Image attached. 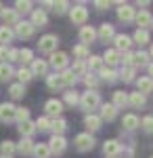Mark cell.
<instances>
[{
	"label": "cell",
	"instance_id": "6da1fadb",
	"mask_svg": "<svg viewBox=\"0 0 153 158\" xmlns=\"http://www.w3.org/2000/svg\"><path fill=\"white\" fill-rule=\"evenodd\" d=\"M80 108L86 110L88 114H92V110L101 108V95L96 91H86L82 97H80Z\"/></svg>",
	"mask_w": 153,
	"mask_h": 158
},
{
	"label": "cell",
	"instance_id": "7a4b0ae2",
	"mask_svg": "<svg viewBox=\"0 0 153 158\" xmlns=\"http://www.w3.org/2000/svg\"><path fill=\"white\" fill-rule=\"evenodd\" d=\"M57 47H59V38L55 36V34H44V36L38 40V49H40V53L53 55V53H57Z\"/></svg>",
	"mask_w": 153,
	"mask_h": 158
},
{
	"label": "cell",
	"instance_id": "3957f363",
	"mask_svg": "<svg viewBox=\"0 0 153 158\" xmlns=\"http://www.w3.org/2000/svg\"><path fill=\"white\" fill-rule=\"evenodd\" d=\"M69 19L71 23L76 25H86V21H88V9L84 6V4H76V6H71L69 9Z\"/></svg>",
	"mask_w": 153,
	"mask_h": 158
},
{
	"label": "cell",
	"instance_id": "277c9868",
	"mask_svg": "<svg viewBox=\"0 0 153 158\" xmlns=\"http://www.w3.org/2000/svg\"><path fill=\"white\" fill-rule=\"evenodd\" d=\"M48 65H53V68L57 70V74L63 72V70H67V68H69V55H67V53H63V51H57V53H53V55H50Z\"/></svg>",
	"mask_w": 153,
	"mask_h": 158
},
{
	"label": "cell",
	"instance_id": "5b68a950",
	"mask_svg": "<svg viewBox=\"0 0 153 158\" xmlns=\"http://www.w3.org/2000/svg\"><path fill=\"white\" fill-rule=\"evenodd\" d=\"M94 137L90 133H80L76 135V139H73V146H76V150H80V152H88V150H92L94 148Z\"/></svg>",
	"mask_w": 153,
	"mask_h": 158
},
{
	"label": "cell",
	"instance_id": "8992f818",
	"mask_svg": "<svg viewBox=\"0 0 153 158\" xmlns=\"http://www.w3.org/2000/svg\"><path fill=\"white\" fill-rule=\"evenodd\" d=\"M118 19L120 21H124V23H130V21H134L136 19V9L134 6H130L126 2H118Z\"/></svg>",
	"mask_w": 153,
	"mask_h": 158
},
{
	"label": "cell",
	"instance_id": "52a82bcc",
	"mask_svg": "<svg viewBox=\"0 0 153 158\" xmlns=\"http://www.w3.org/2000/svg\"><path fill=\"white\" fill-rule=\"evenodd\" d=\"M36 34V27H34V23L32 21H19V23L15 25V36H19V38H32Z\"/></svg>",
	"mask_w": 153,
	"mask_h": 158
},
{
	"label": "cell",
	"instance_id": "ba28073f",
	"mask_svg": "<svg viewBox=\"0 0 153 158\" xmlns=\"http://www.w3.org/2000/svg\"><path fill=\"white\" fill-rule=\"evenodd\" d=\"M48 148H50V154H63L67 148V139L63 135H53L48 141Z\"/></svg>",
	"mask_w": 153,
	"mask_h": 158
},
{
	"label": "cell",
	"instance_id": "9c48e42d",
	"mask_svg": "<svg viewBox=\"0 0 153 158\" xmlns=\"http://www.w3.org/2000/svg\"><path fill=\"white\" fill-rule=\"evenodd\" d=\"M44 112L53 118H61V112H63V101L61 99H48L44 103Z\"/></svg>",
	"mask_w": 153,
	"mask_h": 158
},
{
	"label": "cell",
	"instance_id": "30bf717a",
	"mask_svg": "<svg viewBox=\"0 0 153 158\" xmlns=\"http://www.w3.org/2000/svg\"><path fill=\"white\" fill-rule=\"evenodd\" d=\"M96 38L99 36H96V30H94L92 25H84V27H80V42H82L84 47L92 44Z\"/></svg>",
	"mask_w": 153,
	"mask_h": 158
},
{
	"label": "cell",
	"instance_id": "8fae6325",
	"mask_svg": "<svg viewBox=\"0 0 153 158\" xmlns=\"http://www.w3.org/2000/svg\"><path fill=\"white\" fill-rule=\"evenodd\" d=\"M113 42H116V51H118L120 55H122V53H128L130 47H132V38L126 36V34H116Z\"/></svg>",
	"mask_w": 153,
	"mask_h": 158
},
{
	"label": "cell",
	"instance_id": "7c38bea8",
	"mask_svg": "<svg viewBox=\"0 0 153 158\" xmlns=\"http://www.w3.org/2000/svg\"><path fill=\"white\" fill-rule=\"evenodd\" d=\"M15 112L17 108L13 106V103H0V122H13L15 120Z\"/></svg>",
	"mask_w": 153,
	"mask_h": 158
},
{
	"label": "cell",
	"instance_id": "4fadbf2b",
	"mask_svg": "<svg viewBox=\"0 0 153 158\" xmlns=\"http://www.w3.org/2000/svg\"><path fill=\"white\" fill-rule=\"evenodd\" d=\"M101 124H103V120H101V116H96V114H86V116H84V127H86L88 133L99 131Z\"/></svg>",
	"mask_w": 153,
	"mask_h": 158
},
{
	"label": "cell",
	"instance_id": "5bb4252c",
	"mask_svg": "<svg viewBox=\"0 0 153 158\" xmlns=\"http://www.w3.org/2000/svg\"><path fill=\"white\" fill-rule=\"evenodd\" d=\"M0 17H2V21H4V25H6V27L17 25L19 21H21V19H19V13L15 11V9H2Z\"/></svg>",
	"mask_w": 153,
	"mask_h": 158
},
{
	"label": "cell",
	"instance_id": "9a60e30c",
	"mask_svg": "<svg viewBox=\"0 0 153 158\" xmlns=\"http://www.w3.org/2000/svg\"><path fill=\"white\" fill-rule=\"evenodd\" d=\"M96 36L101 38L103 42H109V40H113V38H116V27H113L111 23H101L99 32H96Z\"/></svg>",
	"mask_w": 153,
	"mask_h": 158
},
{
	"label": "cell",
	"instance_id": "2e32d148",
	"mask_svg": "<svg viewBox=\"0 0 153 158\" xmlns=\"http://www.w3.org/2000/svg\"><path fill=\"white\" fill-rule=\"evenodd\" d=\"M103 152H105L109 158H118V154L122 152V143L116 141V139H109V141L103 143Z\"/></svg>",
	"mask_w": 153,
	"mask_h": 158
},
{
	"label": "cell",
	"instance_id": "e0dca14e",
	"mask_svg": "<svg viewBox=\"0 0 153 158\" xmlns=\"http://www.w3.org/2000/svg\"><path fill=\"white\" fill-rule=\"evenodd\" d=\"M136 25H139V30H147L149 25L153 23V17H151V13L147 11V9H143L141 13H136Z\"/></svg>",
	"mask_w": 153,
	"mask_h": 158
},
{
	"label": "cell",
	"instance_id": "ac0fdd59",
	"mask_svg": "<svg viewBox=\"0 0 153 158\" xmlns=\"http://www.w3.org/2000/svg\"><path fill=\"white\" fill-rule=\"evenodd\" d=\"M120 61H122V55H120L116 49H107L105 55H103V63H107V68H116Z\"/></svg>",
	"mask_w": 153,
	"mask_h": 158
},
{
	"label": "cell",
	"instance_id": "d6986e66",
	"mask_svg": "<svg viewBox=\"0 0 153 158\" xmlns=\"http://www.w3.org/2000/svg\"><path fill=\"white\" fill-rule=\"evenodd\" d=\"M29 70H32V74H34V76H48V61H44V59H34Z\"/></svg>",
	"mask_w": 153,
	"mask_h": 158
},
{
	"label": "cell",
	"instance_id": "ffe728a7",
	"mask_svg": "<svg viewBox=\"0 0 153 158\" xmlns=\"http://www.w3.org/2000/svg\"><path fill=\"white\" fill-rule=\"evenodd\" d=\"M118 116V108L113 103H101V120H113Z\"/></svg>",
	"mask_w": 153,
	"mask_h": 158
},
{
	"label": "cell",
	"instance_id": "44dd1931",
	"mask_svg": "<svg viewBox=\"0 0 153 158\" xmlns=\"http://www.w3.org/2000/svg\"><path fill=\"white\" fill-rule=\"evenodd\" d=\"M136 89H139V93H143V95L147 97V93L153 91V80L149 76H141V78L136 80Z\"/></svg>",
	"mask_w": 153,
	"mask_h": 158
},
{
	"label": "cell",
	"instance_id": "7402d4cb",
	"mask_svg": "<svg viewBox=\"0 0 153 158\" xmlns=\"http://www.w3.org/2000/svg\"><path fill=\"white\" fill-rule=\"evenodd\" d=\"M36 131H38V129H36V122H32V120L19 122V133H21V137H27V139H32V135H34Z\"/></svg>",
	"mask_w": 153,
	"mask_h": 158
},
{
	"label": "cell",
	"instance_id": "603a6c76",
	"mask_svg": "<svg viewBox=\"0 0 153 158\" xmlns=\"http://www.w3.org/2000/svg\"><path fill=\"white\" fill-rule=\"evenodd\" d=\"M32 23H34V27H42V25H46L48 23L46 13L42 11V9H34V11H32Z\"/></svg>",
	"mask_w": 153,
	"mask_h": 158
},
{
	"label": "cell",
	"instance_id": "cb8c5ba5",
	"mask_svg": "<svg viewBox=\"0 0 153 158\" xmlns=\"http://www.w3.org/2000/svg\"><path fill=\"white\" fill-rule=\"evenodd\" d=\"M122 127H124L126 131H134V129L141 127V120H139L134 114H126V116L122 118Z\"/></svg>",
	"mask_w": 153,
	"mask_h": 158
},
{
	"label": "cell",
	"instance_id": "d4e9b609",
	"mask_svg": "<svg viewBox=\"0 0 153 158\" xmlns=\"http://www.w3.org/2000/svg\"><path fill=\"white\" fill-rule=\"evenodd\" d=\"M50 131H53V135H63L67 131V120H65V118H55V120H50Z\"/></svg>",
	"mask_w": 153,
	"mask_h": 158
},
{
	"label": "cell",
	"instance_id": "484cf974",
	"mask_svg": "<svg viewBox=\"0 0 153 158\" xmlns=\"http://www.w3.org/2000/svg\"><path fill=\"white\" fill-rule=\"evenodd\" d=\"M147 103V97L143 95V93H128V106H132V108H143Z\"/></svg>",
	"mask_w": 153,
	"mask_h": 158
},
{
	"label": "cell",
	"instance_id": "4316f807",
	"mask_svg": "<svg viewBox=\"0 0 153 158\" xmlns=\"http://www.w3.org/2000/svg\"><path fill=\"white\" fill-rule=\"evenodd\" d=\"M17 152V146H15V141L11 139H4L2 143H0V156H9L13 158V154Z\"/></svg>",
	"mask_w": 153,
	"mask_h": 158
},
{
	"label": "cell",
	"instance_id": "83f0119b",
	"mask_svg": "<svg viewBox=\"0 0 153 158\" xmlns=\"http://www.w3.org/2000/svg\"><path fill=\"white\" fill-rule=\"evenodd\" d=\"M34 141L32 139H27V137H23L21 141H19V146H17V152L19 154H23V156H27V154H34Z\"/></svg>",
	"mask_w": 153,
	"mask_h": 158
},
{
	"label": "cell",
	"instance_id": "f1b7e54d",
	"mask_svg": "<svg viewBox=\"0 0 153 158\" xmlns=\"http://www.w3.org/2000/svg\"><path fill=\"white\" fill-rule=\"evenodd\" d=\"M13 38H15V30L13 27H6V25H0V44L6 47Z\"/></svg>",
	"mask_w": 153,
	"mask_h": 158
},
{
	"label": "cell",
	"instance_id": "f546056e",
	"mask_svg": "<svg viewBox=\"0 0 153 158\" xmlns=\"http://www.w3.org/2000/svg\"><path fill=\"white\" fill-rule=\"evenodd\" d=\"M151 63V57H149V53H145V51H139V53H134V61H132V68L136 70L139 65H149Z\"/></svg>",
	"mask_w": 153,
	"mask_h": 158
},
{
	"label": "cell",
	"instance_id": "4dcf8cb0",
	"mask_svg": "<svg viewBox=\"0 0 153 158\" xmlns=\"http://www.w3.org/2000/svg\"><path fill=\"white\" fill-rule=\"evenodd\" d=\"M86 65L94 70V72H101L103 68H105V63H103V57H99V55H90L88 59H86Z\"/></svg>",
	"mask_w": 153,
	"mask_h": 158
},
{
	"label": "cell",
	"instance_id": "1f68e13d",
	"mask_svg": "<svg viewBox=\"0 0 153 158\" xmlns=\"http://www.w3.org/2000/svg\"><path fill=\"white\" fill-rule=\"evenodd\" d=\"M99 74H101V78H103L105 82H109V85H111V82H116V80H120V74L116 72L113 68H103Z\"/></svg>",
	"mask_w": 153,
	"mask_h": 158
},
{
	"label": "cell",
	"instance_id": "d6a6232c",
	"mask_svg": "<svg viewBox=\"0 0 153 158\" xmlns=\"http://www.w3.org/2000/svg\"><path fill=\"white\" fill-rule=\"evenodd\" d=\"M59 76H61V82H63V86H73L76 82H78V78L73 76V72H71L69 68H67V70H63V72H59Z\"/></svg>",
	"mask_w": 153,
	"mask_h": 158
},
{
	"label": "cell",
	"instance_id": "836d02e7",
	"mask_svg": "<svg viewBox=\"0 0 153 158\" xmlns=\"http://www.w3.org/2000/svg\"><path fill=\"white\" fill-rule=\"evenodd\" d=\"M113 106L116 108H126L128 106V93H124V91H116L113 93Z\"/></svg>",
	"mask_w": 153,
	"mask_h": 158
},
{
	"label": "cell",
	"instance_id": "e575fe53",
	"mask_svg": "<svg viewBox=\"0 0 153 158\" xmlns=\"http://www.w3.org/2000/svg\"><path fill=\"white\" fill-rule=\"evenodd\" d=\"M73 57H76V61H86L90 57V51L84 44H78V47H73Z\"/></svg>",
	"mask_w": 153,
	"mask_h": 158
},
{
	"label": "cell",
	"instance_id": "d590c367",
	"mask_svg": "<svg viewBox=\"0 0 153 158\" xmlns=\"http://www.w3.org/2000/svg\"><path fill=\"white\" fill-rule=\"evenodd\" d=\"M13 74H15V70H13L11 63H0V80H2V82L11 80Z\"/></svg>",
	"mask_w": 153,
	"mask_h": 158
},
{
	"label": "cell",
	"instance_id": "8d00e7d4",
	"mask_svg": "<svg viewBox=\"0 0 153 158\" xmlns=\"http://www.w3.org/2000/svg\"><path fill=\"white\" fill-rule=\"evenodd\" d=\"M63 103H67V106H80V95L76 93V91H67V93H63Z\"/></svg>",
	"mask_w": 153,
	"mask_h": 158
},
{
	"label": "cell",
	"instance_id": "74e56055",
	"mask_svg": "<svg viewBox=\"0 0 153 158\" xmlns=\"http://www.w3.org/2000/svg\"><path fill=\"white\" fill-rule=\"evenodd\" d=\"M9 93H11L13 99H23V95H25V85H21V82H15V85H11Z\"/></svg>",
	"mask_w": 153,
	"mask_h": 158
},
{
	"label": "cell",
	"instance_id": "f35d334b",
	"mask_svg": "<svg viewBox=\"0 0 153 158\" xmlns=\"http://www.w3.org/2000/svg\"><path fill=\"white\" fill-rule=\"evenodd\" d=\"M149 40H151V38H149V32H147V30H136L134 36H132V42H136V44H141V47L147 44Z\"/></svg>",
	"mask_w": 153,
	"mask_h": 158
},
{
	"label": "cell",
	"instance_id": "ab89813d",
	"mask_svg": "<svg viewBox=\"0 0 153 158\" xmlns=\"http://www.w3.org/2000/svg\"><path fill=\"white\" fill-rule=\"evenodd\" d=\"M17 78H19V82H21V85H25V82H29V80H32V78H34V74H32V70H29V68H19V70H17Z\"/></svg>",
	"mask_w": 153,
	"mask_h": 158
},
{
	"label": "cell",
	"instance_id": "60d3db41",
	"mask_svg": "<svg viewBox=\"0 0 153 158\" xmlns=\"http://www.w3.org/2000/svg\"><path fill=\"white\" fill-rule=\"evenodd\" d=\"M34 156L36 158H48L50 156V148H48V143H36L34 146Z\"/></svg>",
	"mask_w": 153,
	"mask_h": 158
},
{
	"label": "cell",
	"instance_id": "b9f144b4",
	"mask_svg": "<svg viewBox=\"0 0 153 158\" xmlns=\"http://www.w3.org/2000/svg\"><path fill=\"white\" fill-rule=\"evenodd\" d=\"M46 85H48V89H53V91L61 89V86H63L61 76H59V74H48V76H46Z\"/></svg>",
	"mask_w": 153,
	"mask_h": 158
},
{
	"label": "cell",
	"instance_id": "7bdbcfd3",
	"mask_svg": "<svg viewBox=\"0 0 153 158\" xmlns=\"http://www.w3.org/2000/svg\"><path fill=\"white\" fill-rule=\"evenodd\" d=\"M71 72H73V76L78 78V76H86V61H73V65L69 68Z\"/></svg>",
	"mask_w": 153,
	"mask_h": 158
},
{
	"label": "cell",
	"instance_id": "ee69618b",
	"mask_svg": "<svg viewBox=\"0 0 153 158\" xmlns=\"http://www.w3.org/2000/svg\"><path fill=\"white\" fill-rule=\"evenodd\" d=\"M32 6H34V4H32L29 0H17V2H15V11L17 13H32L34 11Z\"/></svg>",
	"mask_w": 153,
	"mask_h": 158
},
{
	"label": "cell",
	"instance_id": "f6af8a7d",
	"mask_svg": "<svg viewBox=\"0 0 153 158\" xmlns=\"http://www.w3.org/2000/svg\"><path fill=\"white\" fill-rule=\"evenodd\" d=\"M120 80H124V82H132V80H134V68H122V70H120Z\"/></svg>",
	"mask_w": 153,
	"mask_h": 158
},
{
	"label": "cell",
	"instance_id": "bcb514c9",
	"mask_svg": "<svg viewBox=\"0 0 153 158\" xmlns=\"http://www.w3.org/2000/svg\"><path fill=\"white\" fill-rule=\"evenodd\" d=\"M82 80H84V85L88 86V91H94V89H96V85H99V78H96L92 72H88Z\"/></svg>",
	"mask_w": 153,
	"mask_h": 158
},
{
	"label": "cell",
	"instance_id": "7dc6e473",
	"mask_svg": "<svg viewBox=\"0 0 153 158\" xmlns=\"http://www.w3.org/2000/svg\"><path fill=\"white\" fill-rule=\"evenodd\" d=\"M67 9H71L67 0H59V2H53V11L57 13V15H63V13H67Z\"/></svg>",
	"mask_w": 153,
	"mask_h": 158
},
{
	"label": "cell",
	"instance_id": "c3c4849f",
	"mask_svg": "<svg viewBox=\"0 0 153 158\" xmlns=\"http://www.w3.org/2000/svg\"><path fill=\"white\" fill-rule=\"evenodd\" d=\"M36 129L38 131H50V118L48 116H40L36 120Z\"/></svg>",
	"mask_w": 153,
	"mask_h": 158
},
{
	"label": "cell",
	"instance_id": "681fc988",
	"mask_svg": "<svg viewBox=\"0 0 153 158\" xmlns=\"http://www.w3.org/2000/svg\"><path fill=\"white\" fill-rule=\"evenodd\" d=\"M19 61H21V63H32V61H34V53L29 49H21L19 51Z\"/></svg>",
	"mask_w": 153,
	"mask_h": 158
},
{
	"label": "cell",
	"instance_id": "f907efd6",
	"mask_svg": "<svg viewBox=\"0 0 153 158\" xmlns=\"http://www.w3.org/2000/svg\"><path fill=\"white\" fill-rule=\"evenodd\" d=\"M141 129L145 133H153V116H145L141 120Z\"/></svg>",
	"mask_w": 153,
	"mask_h": 158
},
{
	"label": "cell",
	"instance_id": "816d5d0a",
	"mask_svg": "<svg viewBox=\"0 0 153 158\" xmlns=\"http://www.w3.org/2000/svg\"><path fill=\"white\" fill-rule=\"evenodd\" d=\"M15 120H19V122L29 120V110L27 108H17V112H15Z\"/></svg>",
	"mask_w": 153,
	"mask_h": 158
},
{
	"label": "cell",
	"instance_id": "f5cc1de1",
	"mask_svg": "<svg viewBox=\"0 0 153 158\" xmlns=\"http://www.w3.org/2000/svg\"><path fill=\"white\" fill-rule=\"evenodd\" d=\"M9 47H2V44H0V61H2V63H9Z\"/></svg>",
	"mask_w": 153,
	"mask_h": 158
},
{
	"label": "cell",
	"instance_id": "db71d44e",
	"mask_svg": "<svg viewBox=\"0 0 153 158\" xmlns=\"http://www.w3.org/2000/svg\"><path fill=\"white\" fill-rule=\"evenodd\" d=\"M94 6H96L99 11H107V9L111 6V2H109V0H96V2H94Z\"/></svg>",
	"mask_w": 153,
	"mask_h": 158
},
{
	"label": "cell",
	"instance_id": "11a10c76",
	"mask_svg": "<svg viewBox=\"0 0 153 158\" xmlns=\"http://www.w3.org/2000/svg\"><path fill=\"white\" fill-rule=\"evenodd\" d=\"M11 61H19V49L9 51V63H11Z\"/></svg>",
	"mask_w": 153,
	"mask_h": 158
},
{
	"label": "cell",
	"instance_id": "9f6ffc18",
	"mask_svg": "<svg viewBox=\"0 0 153 158\" xmlns=\"http://www.w3.org/2000/svg\"><path fill=\"white\" fill-rule=\"evenodd\" d=\"M147 72H149V78L153 80V61L149 63V65H147Z\"/></svg>",
	"mask_w": 153,
	"mask_h": 158
},
{
	"label": "cell",
	"instance_id": "6f0895ef",
	"mask_svg": "<svg viewBox=\"0 0 153 158\" xmlns=\"http://www.w3.org/2000/svg\"><path fill=\"white\" fill-rule=\"evenodd\" d=\"M136 4H139V6H149V4H151V2H147V0H143V2H141V0H139V2H136Z\"/></svg>",
	"mask_w": 153,
	"mask_h": 158
},
{
	"label": "cell",
	"instance_id": "680465c9",
	"mask_svg": "<svg viewBox=\"0 0 153 158\" xmlns=\"http://www.w3.org/2000/svg\"><path fill=\"white\" fill-rule=\"evenodd\" d=\"M149 57H153V44H151V51H149Z\"/></svg>",
	"mask_w": 153,
	"mask_h": 158
},
{
	"label": "cell",
	"instance_id": "91938a15",
	"mask_svg": "<svg viewBox=\"0 0 153 158\" xmlns=\"http://www.w3.org/2000/svg\"><path fill=\"white\" fill-rule=\"evenodd\" d=\"M0 13H2V2H0Z\"/></svg>",
	"mask_w": 153,
	"mask_h": 158
},
{
	"label": "cell",
	"instance_id": "94428289",
	"mask_svg": "<svg viewBox=\"0 0 153 158\" xmlns=\"http://www.w3.org/2000/svg\"><path fill=\"white\" fill-rule=\"evenodd\" d=\"M0 158H9V156H0Z\"/></svg>",
	"mask_w": 153,
	"mask_h": 158
},
{
	"label": "cell",
	"instance_id": "6125c7cd",
	"mask_svg": "<svg viewBox=\"0 0 153 158\" xmlns=\"http://www.w3.org/2000/svg\"><path fill=\"white\" fill-rule=\"evenodd\" d=\"M151 25H153V23H151Z\"/></svg>",
	"mask_w": 153,
	"mask_h": 158
},
{
	"label": "cell",
	"instance_id": "be15d7a7",
	"mask_svg": "<svg viewBox=\"0 0 153 158\" xmlns=\"http://www.w3.org/2000/svg\"><path fill=\"white\" fill-rule=\"evenodd\" d=\"M151 158H153V156H151Z\"/></svg>",
	"mask_w": 153,
	"mask_h": 158
}]
</instances>
